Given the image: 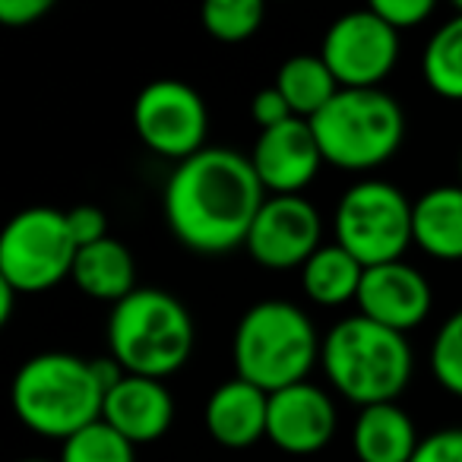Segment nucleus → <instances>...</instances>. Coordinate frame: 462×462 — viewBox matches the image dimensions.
Wrapping results in <instances>:
<instances>
[{
	"instance_id": "obj_21",
	"label": "nucleus",
	"mask_w": 462,
	"mask_h": 462,
	"mask_svg": "<svg viewBox=\"0 0 462 462\" xmlns=\"http://www.w3.org/2000/svg\"><path fill=\"white\" fill-rule=\"evenodd\" d=\"M273 86L282 92L291 115L304 117V121L320 115L336 98V92L342 89L320 54H295V58H289L279 67Z\"/></svg>"
},
{
	"instance_id": "obj_26",
	"label": "nucleus",
	"mask_w": 462,
	"mask_h": 462,
	"mask_svg": "<svg viewBox=\"0 0 462 462\" xmlns=\"http://www.w3.org/2000/svg\"><path fill=\"white\" fill-rule=\"evenodd\" d=\"M64 216H67V228H70L77 247H89V245H98V241L111 238L108 216H105L102 206L79 203V206H73V209H64Z\"/></svg>"
},
{
	"instance_id": "obj_8",
	"label": "nucleus",
	"mask_w": 462,
	"mask_h": 462,
	"mask_svg": "<svg viewBox=\"0 0 462 462\" xmlns=\"http://www.w3.org/2000/svg\"><path fill=\"white\" fill-rule=\"evenodd\" d=\"M77 254L64 209L29 206L0 235V279H7L20 295H39L73 276Z\"/></svg>"
},
{
	"instance_id": "obj_12",
	"label": "nucleus",
	"mask_w": 462,
	"mask_h": 462,
	"mask_svg": "<svg viewBox=\"0 0 462 462\" xmlns=\"http://www.w3.org/2000/svg\"><path fill=\"white\" fill-rule=\"evenodd\" d=\"M251 162L270 197H301L320 171L323 152L310 121L291 117L273 130H260Z\"/></svg>"
},
{
	"instance_id": "obj_30",
	"label": "nucleus",
	"mask_w": 462,
	"mask_h": 462,
	"mask_svg": "<svg viewBox=\"0 0 462 462\" xmlns=\"http://www.w3.org/2000/svg\"><path fill=\"white\" fill-rule=\"evenodd\" d=\"M51 0H0V20L14 29H23L51 14Z\"/></svg>"
},
{
	"instance_id": "obj_7",
	"label": "nucleus",
	"mask_w": 462,
	"mask_h": 462,
	"mask_svg": "<svg viewBox=\"0 0 462 462\" xmlns=\"http://www.w3.org/2000/svg\"><path fill=\"white\" fill-rule=\"evenodd\" d=\"M336 245L346 247L365 270L396 263L411 241V199L380 178L355 180L342 193L333 216Z\"/></svg>"
},
{
	"instance_id": "obj_18",
	"label": "nucleus",
	"mask_w": 462,
	"mask_h": 462,
	"mask_svg": "<svg viewBox=\"0 0 462 462\" xmlns=\"http://www.w3.org/2000/svg\"><path fill=\"white\" fill-rule=\"evenodd\" d=\"M418 443L415 421L396 402L367 405L355 418L352 447L358 462H411Z\"/></svg>"
},
{
	"instance_id": "obj_4",
	"label": "nucleus",
	"mask_w": 462,
	"mask_h": 462,
	"mask_svg": "<svg viewBox=\"0 0 462 462\" xmlns=\"http://www.w3.org/2000/svg\"><path fill=\"white\" fill-rule=\"evenodd\" d=\"M320 365L339 396L367 409L402 396L415 371V355L402 333L355 314L327 333Z\"/></svg>"
},
{
	"instance_id": "obj_32",
	"label": "nucleus",
	"mask_w": 462,
	"mask_h": 462,
	"mask_svg": "<svg viewBox=\"0 0 462 462\" xmlns=\"http://www.w3.org/2000/svg\"><path fill=\"white\" fill-rule=\"evenodd\" d=\"M453 14H462V0L459 4H453Z\"/></svg>"
},
{
	"instance_id": "obj_29",
	"label": "nucleus",
	"mask_w": 462,
	"mask_h": 462,
	"mask_svg": "<svg viewBox=\"0 0 462 462\" xmlns=\"http://www.w3.org/2000/svg\"><path fill=\"white\" fill-rule=\"evenodd\" d=\"M251 117L260 130H273V127H279V124L291 121L295 115H291L282 92H279L276 86H266V89H260L257 96L251 98Z\"/></svg>"
},
{
	"instance_id": "obj_14",
	"label": "nucleus",
	"mask_w": 462,
	"mask_h": 462,
	"mask_svg": "<svg viewBox=\"0 0 462 462\" xmlns=\"http://www.w3.org/2000/svg\"><path fill=\"white\" fill-rule=\"evenodd\" d=\"M336 405L327 390L314 383H295L270 396L266 440L291 456L320 453L336 434Z\"/></svg>"
},
{
	"instance_id": "obj_5",
	"label": "nucleus",
	"mask_w": 462,
	"mask_h": 462,
	"mask_svg": "<svg viewBox=\"0 0 462 462\" xmlns=\"http://www.w3.org/2000/svg\"><path fill=\"white\" fill-rule=\"evenodd\" d=\"M193 317L162 289H136L108 314V355L134 377L165 380L190 361Z\"/></svg>"
},
{
	"instance_id": "obj_31",
	"label": "nucleus",
	"mask_w": 462,
	"mask_h": 462,
	"mask_svg": "<svg viewBox=\"0 0 462 462\" xmlns=\"http://www.w3.org/2000/svg\"><path fill=\"white\" fill-rule=\"evenodd\" d=\"M16 295H20V291H16L14 285L7 282V279H0V323H4V327H7L10 317H14V301H16Z\"/></svg>"
},
{
	"instance_id": "obj_34",
	"label": "nucleus",
	"mask_w": 462,
	"mask_h": 462,
	"mask_svg": "<svg viewBox=\"0 0 462 462\" xmlns=\"http://www.w3.org/2000/svg\"><path fill=\"white\" fill-rule=\"evenodd\" d=\"M459 178H462V159H459Z\"/></svg>"
},
{
	"instance_id": "obj_6",
	"label": "nucleus",
	"mask_w": 462,
	"mask_h": 462,
	"mask_svg": "<svg viewBox=\"0 0 462 462\" xmlns=\"http://www.w3.org/2000/svg\"><path fill=\"white\" fill-rule=\"evenodd\" d=\"M323 162L342 171H374L399 152L405 140V111L383 89H339L310 117Z\"/></svg>"
},
{
	"instance_id": "obj_20",
	"label": "nucleus",
	"mask_w": 462,
	"mask_h": 462,
	"mask_svg": "<svg viewBox=\"0 0 462 462\" xmlns=\"http://www.w3.org/2000/svg\"><path fill=\"white\" fill-rule=\"evenodd\" d=\"M365 279V266L333 241L323 245L308 263L301 266V289L320 308H342L355 301Z\"/></svg>"
},
{
	"instance_id": "obj_17",
	"label": "nucleus",
	"mask_w": 462,
	"mask_h": 462,
	"mask_svg": "<svg viewBox=\"0 0 462 462\" xmlns=\"http://www.w3.org/2000/svg\"><path fill=\"white\" fill-rule=\"evenodd\" d=\"M411 241L428 257L462 260V184H440L411 199Z\"/></svg>"
},
{
	"instance_id": "obj_28",
	"label": "nucleus",
	"mask_w": 462,
	"mask_h": 462,
	"mask_svg": "<svg viewBox=\"0 0 462 462\" xmlns=\"http://www.w3.org/2000/svg\"><path fill=\"white\" fill-rule=\"evenodd\" d=\"M411 462H462V428H440L424 437Z\"/></svg>"
},
{
	"instance_id": "obj_33",
	"label": "nucleus",
	"mask_w": 462,
	"mask_h": 462,
	"mask_svg": "<svg viewBox=\"0 0 462 462\" xmlns=\"http://www.w3.org/2000/svg\"><path fill=\"white\" fill-rule=\"evenodd\" d=\"M20 462H51V459H20Z\"/></svg>"
},
{
	"instance_id": "obj_15",
	"label": "nucleus",
	"mask_w": 462,
	"mask_h": 462,
	"mask_svg": "<svg viewBox=\"0 0 462 462\" xmlns=\"http://www.w3.org/2000/svg\"><path fill=\"white\" fill-rule=\"evenodd\" d=\"M102 421L111 424L134 447L152 443L171 430L174 421V396L162 380L152 377H127L105 396Z\"/></svg>"
},
{
	"instance_id": "obj_25",
	"label": "nucleus",
	"mask_w": 462,
	"mask_h": 462,
	"mask_svg": "<svg viewBox=\"0 0 462 462\" xmlns=\"http://www.w3.org/2000/svg\"><path fill=\"white\" fill-rule=\"evenodd\" d=\"M430 371L443 390L462 399V308L437 329L430 342Z\"/></svg>"
},
{
	"instance_id": "obj_23",
	"label": "nucleus",
	"mask_w": 462,
	"mask_h": 462,
	"mask_svg": "<svg viewBox=\"0 0 462 462\" xmlns=\"http://www.w3.org/2000/svg\"><path fill=\"white\" fill-rule=\"evenodd\" d=\"M266 7L260 0H209L199 10V23L216 42L225 45H238L247 42L251 35L260 32L263 26Z\"/></svg>"
},
{
	"instance_id": "obj_19",
	"label": "nucleus",
	"mask_w": 462,
	"mask_h": 462,
	"mask_svg": "<svg viewBox=\"0 0 462 462\" xmlns=\"http://www.w3.org/2000/svg\"><path fill=\"white\" fill-rule=\"evenodd\" d=\"M70 279L83 295L96 298V301H108L115 308L117 301H124V298L136 291L134 254L117 238H105L98 245L79 247Z\"/></svg>"
},
{
	"instance_id": "obj_11",
	"label": "nucleus",
	"mask_w": 462,
	"mask_h": 462,
	"mask_svg": "<svg viewBox=\"0 0 462 462\" xmlns=\"http://www.w3.org/2000/svg\"><path fill=\"white\" fill-rule=\"evenodd\" d=\"M320 235L323 218L308 197H266L245 247L266 270H301L323 247Z\"/></svg>"
},
{
	"instance_id": "obj_2",
	"label": "nucleus",
	"mask_w": 462,
	"mask_h": 462,
	"mask_svg": "<svg viewBox=\"0 0 462 462\" xmlns=\"http://www.w3.org/2000/svg\"><path fill=\"white\" fill-rule=\"evenodd\" d=\"M10 402L32 434L64 443L102 418L105 390L92 371V358L42 352L16 371Z\"/></svg>"
},
{
	"instance_id": "obj_9",
	"label": "nucleus",
	"mask_w": 462,
	"mask_h": 462,
	"mask_svg": "<svg viewBox=\"0 0 462 462\" xmlns=\"http://www.w3.org/2000/svg\"><path fill=\"white\" fill-rule=\"evenodd\" d=\"M134 127L143 146L180 165L206 149L209 108L193 86L180 79H155L136 96Z\"/></svg>"
},
{
	"instance_id": "obj_3",
	"label": "nucleus",
	"mask_w": 462,
	"mask_h": 462,
	"mask_svg": "<svg viewBox=\"0 0 462 462\" xmlns=\"http://www.w3.org/2000/svg\"><path fill=\"white\" fill-rule=\"evenodd\" d=\"M323 339L304 308L282 298L257 301L238 320L231 339L235 377L260 386L263 393H279L285 386L304 383L310 367L320 361Z\"/></svg>"
},
{
	"instance_id": "obj_13",
	"label": "nucleus",
	"mask_w": 462,
	"mask_h": 462,
	"mask_svg": "<svg viewBox=\"0 0 462 462\" xmlns=\"http://www.w3.org/2000/svg\"><path fill=\"white\" fill-rule=\"evenodd\" d=\"M355 304H358V314H365L367 320L405 336L409 329L428 320L434 291L421 270H415L405 260H396V263L365 270Z\"/></svg>"
},
{
	"instance_id": "obj_10",
	"label": "nucleus",
	"mask_w": 462,
	"mask_h": 462,
	"mask_svg": "<svg viewBox=\"0 0 462 462\" xmlns=\"http://www.w3.org/2000/svg\"><path fill=\"white\" fill-rule=\"evenodd\" d=\"M320 58L342 89H380L399 60V32L371 7L352 10L327 29Z\"/></svg>"
},
{
	"instance_id": "obj_22",
	"label": "nucleus",
	"mask_w": 462,
	"mask_h": 462,
	"mask_svg": "<svg viewBox=\"0 0 462 462\" xmlns=\"http://www.w3.org/2000/svg\"><path fill=\"white\" fill-rule=\"evenodd\" d=\"M421 77L440 98L462 102V14L434 29L421 51Z\"/></svg>"
},
{
	"instance_id": "obj_27",
	"label": "nucleus",
	"mask_w": 462,
	"mask_h": 462,
	"mask_svg": "<svg viewBox=\"0 0 462 462\" xmlns=\"http://www.w3.org/2000/svg\"><path fill=\"white\" fill-rule=\"evenodd\" d=\"M371 10L396 32H402V29H418L424 20H430L434 0H374Z\"/></svg>"
},
{
	"instance_id": "obj_16",
	"label": "nucleus",
	"mask_w": 462,
	"mask_h": 462,
	"mask_svg": "<svg viewBox=\"0 0 462 462\" xmlns=\"http://www.w3.org/2000/svg\"><path fill=\"white\" fill-rule=\"evenodd\" d=\"M206 430L216 443L228 449L254 447L266 437V421H270V393L247 383L241 377H231L212 390L206 399Z\"/></svg>"
},
{
	"instance_id": "obj_24",
	"label": "nucleus",
	"mask_w": 462,
	"mask_h": 462,
	"mask_svg": "<svg viewBox=\"0 0 462 462\" xmlns=\"http://www.w3.org/2000/svg\"><path fill=\"white\" fill-rule=\"evenodd\" d=\"M58 462H136V447L98 418L96 424L60 443Z\"/></svg>"
},
{
	"instance_id": "obj_1",
	"label": "nucleus",
	"mask_w": 462,
	"mask_h": 462,
	"mask_svg": "<svg viewBox=\"0 0 462 462\" xmlns=\"http://www.w3.org/2000/svg\"><path fill=\"white\" fill-rule=\"evenodd\" d=\"M266 203V187L251 155L228 146H206L174 165L165 184L162 212L168 231L193 254L218 257L247 245Z\"/></svg>"
}]
</instances>
